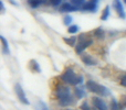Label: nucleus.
<instances>
[{
	"label": "nucleus",
	"mask_w": 126,
	"mask_h": 110,
	"mask_svg": "<svg viewBox=\"0 0 126 110\" xmlns=\"http://www.w3.org/2000/svg\"><path fill=\"white\" fill-rule=\"evenodd\" d=\"M93 105L97 110H107V105L103 99L100 97H94L93 98Z\"/></svg>",
	"instance_id": "obj_7"
},
{
	"label": "nucleus",
	"mask_w": 126,
	"mask_h": 110,
	"mask_svg": "<svg viewBox=\"0 0 126 110\" xmlns=\"http://www.w3.org/2000/svg\"><path fill=\"white\" fill-rule=\"evenodd\" d=\"M103 35H104V31H103L102 29H97V30H95V37H103Z\"/></svg>",
	"instance_id": "obj_21"
},
{
	"label": "nucleus",
	"mask_w": 126,
	"mask_h": 110,
	"mask_svg": "<svg viewBox=\"0 0 126 110\" xmlns=\"http://www.w3.org/2000/svg\"><path fill=\"white\" fill-rule=\"evenodd\" d=\"M80 43L78 44V45L75 46V52L78 53V54H81V53H83V51L85 50L86 48H89L90 45H91L92 43H93V41L90 39H85V34H82L81 35L80 39Z\"/></svg>",
	"instance_id": "obj_3"
},
{
	"label": "nucleus",
	"mask_w": 126,
	"mask_h": 110,
	"mask_svg": "<svg viewBox=\"0 0 126 110\" xmlns=\"http://www.w3.org/2000/svg\"><path fill=\"white\" fill-rule=\"evenodd\" d=\"M0 39H1V42H2V52H3V54H8L10 52L9 51V46H8V42H7V40L3 37H1Z\"/></svg>",
	"instance_id": "obj_12"
},
{
	"label": "nucleus",
	"mask_w": 126,
	"mask_h": 110,
	"mask_svg": "<svg viewBox=\"0 0 126 110\" xmlns=\"http://www.w3.org/2000/svg\"><path fill=\"white\" fill-rule=\"evenodd\" d=\"M124 2H125V3H126V0H124Z\"/></svg>",
	"instance_id": "obj_29"
},
{
	"label": "nucleus",
	"mask_w": 126,
	"mask_h": 110,
	"mask_svg": "<svg viewBox=\"0 0 126 110\" xmlns=\"http://www.w3.org/2000/svg\"><path fill=\"white\" fill-rule=\"evenodd\" d=\"M64 41H65V43H66L67 45L73 46V45H75L76 37H69V39H64Z\"/></svg>",
	"instance_id": "obj_17"
},
{
	"label": "nucleus",
	"mask_w": 126,
	"mask_h": 110,
	"mask_svg": "<svg viewBox=\"0 0 126 110\" xmlns=\"http://www.w3.org/2000/svg\"><path fill=\"white\" fill-rule=\"evenodd\" d=\"M121 85H122V86H124V87H126V75L123 76L122 79H121Z\"/></svg>",
	"instance_id": "obj_25"
},
{
	"label": "nucleus",
	"mask_w": 126,
	"mask_h": 110,
	"mask_svg": "<svg viewBox=\"0 0 126 110\" xmlns=\"http://www.w3.org/2000/svg\"><path fill=\"white\" fill-rule=\"evenodd\" d=\"M30 68L32 69L33 72H37V73H40L41 72V68H40L39 64H38L37 61H31L30 62Z\"/></svg>",
	"instance_id": "obj_14"
},
{
	"label": "nucleus",
	"mask_w": 126,
	"mask_h": 110,
	"mask_svg": "<svg viewBox=\"0 0 126 110\" xmlns=\"http://www.w3.org/2000/svg\"><path fill=\"white\" fill-rule=\"evenodd\" d=\"M55 96L59 100L65 99V98L70 97L71 96V93H70V89L65 86H62V85H58L57 89H55Z\"/></svg>",
	"instance_id": "obj_4"
},
{
	"label": "nucleus",
	"mask_w": 126,
	"mask_h": 110,
	"mask_svg": "<svg viewBox=\"0 0 126 110\" xmlns=\"http://www.w3.org/2000/svg\"><path fill=\"white\" fill-rule=\"evenodd\" d=\"M71 3L76 8H83V6L85 4V0H71Z\"/></svg>",
	"instance_id": "obj_15"
},
{
	"label": "nucleus",
	"mask_w": 126,
	"mask_h": 110,
	"mask_svg": "<svg viewBox=\"0 0 126 110\" xmlns=\"http://www.w3.org/2000/svg\"><path fill=\"white\" fill-rule=\"evenodd\" d=\"M86 87L90 91H92V93L96 94V95H98V96H107L111 94L106 87L97 84V83H95L94 80H89V82L86 83Z\"/></svg>",
	"instance_id": "obj_2"
},
{
	"label": "nucleus",
	"mask_w": 126,
	"mask_h": 110,
	"mask_svg": "<svg viewBox=\"0 0 126 110\" xmlns=\"http://www.w3.org/2000/svg\"><path fill=\"white\" fill-rule=\"evenodd\" d=\"M37 108H38V110H50V109H49V107L47 106V104H46V102L41 101V100H40V101L38 102V106H37Z\"/></svg>",
	"instance_id": "obj_18"
},
{
	"label": "nucleus",
	"mask_w": 126,
	"mask_h": 110,
	"mask_svg": "<svg viewBox=\"0 0 126 110\" xmlns=\"http://www.w3.org/2000/svg\"><path fill=\"white\" fill-rule=\"evenodd\" d=\"M96 9H97V6H96V3L94 1H90L83 6V10L86 11H96Z\"/></svg>",
	"instance_id": "obj_9"
},
{
	"label": "nucleus",
	"mask_w": 126,
	"mask_h": 110,
	"mask_svg": "<svg viewBox=\"0 0 126 110\" xmlns=\"http://www.w3.org/2000/svg\"><path fill=\"white\" fill-rule=\"evenodd\" d=\"M60 2H61V0H51V3H52L53 6H58Z\"/></svg>",
	"instance_id": "obj_26"
},
{
	"label": "nucleus",
	"mask_w": 126,
	"mask_h": 110,
	"mask_svg": "<svg viewBox=\"0 0 126 110\" xmlns=\"http://www.w3.org/2000/svg\"><path fill=\"white\" fill-rule=\"evenodd\" d=\"M113 6H114V8H115L117 14L120 15V18H122V19H125L126 14H125V12H124L123 4H122V2H121V0H114V1H113Z\"/></svg>",
	"instance_id": "obj_6"
},
{
	"label": "nucleus",
	"mask_w": 126,
	"mask_h": 110,
	"mask_svg": "<svg viewBox=\"0 0 126 110\" xmlns=\"http://www.w3.org/2000/svg\"><path fill=\"white\" fill-rule=\"evenodd\" d=\"M109 15H110V7H106V8L104 9V11H103L102 15H101V19H102L103 21H105V20L109 18Z\"/></svg>",
	"instance_id": "obj_16"
},
{
	"label": "nucleus",
	"mask_w": 126,
	"mask_h": 110,
	"mask_svg": "<svg viewBox=\"0 0 126 110\" xmlns=\"http://www.w3.org/2000/svg\"><path fill=\"white\" fill-rule=\"evenodd\" d=\"M62 110H71V109H62Z\"/></svg>",
	"instance_id": "obj_27"
},
{
	"label": "nucleus",
	"mask_w": 126,
	"mask_h": 110,
	"mask_svg": "<svg viewBox=\"0 0 126 110\" xmlns=\"http://www.w3.org/2000/svg\"><path fill=\"white\" fill-rule=\"evenodd\" d=\"M43 2H46V0H28V3L31 8H38Z\"/></svg>",
	"instance_id": "obj_11"
},
{
	"label": "nucleus",
	"mask_w": 126,
	"mask_h": 110,
	"mask_svg": "<svg viewBox=\"0 0 126 110\" xmlns=\"http://www.w3.org/2000/svg\"><path fill=\"white\" fill-rule=\"evenodd\" d=\"M78 10L76 7H74L72 3H63L61 7H60V11L61 12H72V11Z\"/></svg>",
	"instance_id": "obj_8"
},
{
	"label": "nucleus",
	"mask_w": 126,
	"mask_h": 110,
	"mask_svg": "<svg viewBox=\"0 0 126 110\" xmlns=\"http://www.w3.org/2000/svg\"><path fill=\"white\" fill-rule=\"evenodd\" d=\"M82 61L84 62V64H86V65H95L96 64V61L94 60L92 56H90L89 54L83 55L82 56Z\"/></svg>",
	"instance_id": "obj_10"
},
{
	"label": "nucleus",
	"mask_w": 126,
	"mask_h": 110,
	"mask_svg": "<svg viewBox=\"0 0 126 110\" xmlns=\"http://www.w3.org/2000/svg\"><path fill=\"white\" fill-rule=\"evenodd\" d=\"M74 94H75V97L79 98V99H81V98H84L85 97V91L83 88H75V90H74Z\"/></svg>",
	"instance_id": "obj_13"
},
{
	"label": "nucleus",
	"mask_w": 126,
	"mask_h": 110,
	"mask_svg": "<svg viewBox=\"0 0 126 110\" xmlns=\"http://www.w3.org/2000/svg\"><path fill=\"white\" fill-rule=\"evenodd\" d=\"M78 31H79V26L78 25H71V26H69V29H67V32L71 33V34L76 33Z\"/></svg>",
	"instance_id": "obj_20"
},
{
	"label": "nucleus",
	"mask_w": 126,
	"mask_h": 110,
	"mask_svg": "<svg viewBox=\"0 0 126 110\" xmlns=\"http://www.w3.org/2000/svg\"><path fill=\"white\" fill-rule=\"evenodd\" d=\"M92 1H94V2H96V0H92Z\"/></svg>",
	"instance_id": "obj_28"
},
{
	"label": "nucleus",
	"mask_w": 126,
	"mask_h": 110,
	"mask_svg": "<svg viewBox=\"0 0 126 110\" xmlns=\"http://www.w3.org/2000/svg\"><path fill=\"white\" fill-rule=\"evenodd\" d=\"M15 91H16V95H17L18 99L21 101V104H23V105H30V102H29V100H28V98H27L26 94H24L23 89H22V87L20 86L19 84H16Z\"/></svg>",
	"instance_id": "obj_5"
},
{
	"label": "nucleus",
	"mask_w": 126,
	"mask_h": 110,
	"mask_svg": "<svg viewBox=\"0 0 126 110\" xmlns=\"http://www.w3.org/2000/svg\"><path fill=\"white\" fill-rule=\"evenodd\" d=\"M62 80L69 85H79L83 83V76H78L72 68H69L62 75Z\"/></svg>",
	"instance_id": "obj_1"
},
{
	"label": "nucleus",
	"mask_w": 126,
	"mask_h": 110,
	"mask_svg": "<svg viewBox=\"0 0 126 110\" xmlns=\"http://www.w3.org/2000/svg\"><path fill=\"white\" fill-rule=\"evenodd\" d=\"M121 107L122 108H126V96H123L122 100H121Z\"/></svg>",
	"instance_id": "obj_24"
},
{
	"label": "nucleus",
	"mask_w": 126,
	"mask_h": 110,
	"mask_svg": "<svg viewBox=\"0 0 126 110\" xmlns=\"http://www.w3.org/2000/svg\"><path fill=\"white\" fill-rule=\"evenodd\" d=\"M81 109L82 110H91L90 109V107H89V102L87 101H84L82 105H81Z\"/></svg>",
	"instance_id": "obj_23"
},
{
	"label": "nucleus",
	"mask_w": 126,
	"mask_h": 110,
	"mask_svg": "<svg viewBox=\"0 0 126 110\" xmlns=\"http://www.w3.org/2000/svg\"><path fill=\"white\" fill-rule=\"evenodd\" d=\"M111 110H121V106L117 104L115 99H112L111 101Z\"/></svg>",
	"instance_id": "obj_19"
},
{
	"label": "nucleus",
	"mask_w": 126,
	"mask_h": 110,
	"mask_svg": "<svg viewBox=\"0 0 126 110\" xmlns=\"http://www.w3.org/2000/svg\"><path fill=\"white\" fill-rule=\"evenodd\" d=\"M71 22H72V17L66 15V17L64 18V24H66V25H71Z\"/></svg>",
	"instance_id": "obj_22"
}]
</instances>
